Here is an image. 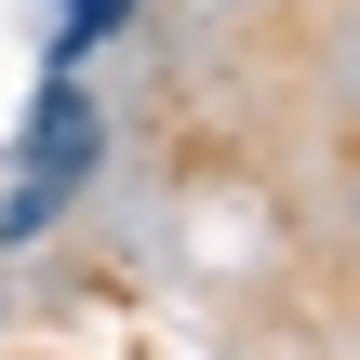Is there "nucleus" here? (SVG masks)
Masks as SVG:
<instances>
[{
	"mask_svg": "<svg viewBox=\"0 0 360 360\" xmlns=\"http://www.w3.org/2000/svg\"><path fill=\"white\" fill-rule=\"evenodd\" d=\"M94 160H107V107H94L80 67H53L27 94V147H13V187H0V240L27 254L40 227H67V200L94 187Z\"/></svg>",
	"mask_w": 360,
	"mask_h": 360,
	"instance_id": "f257e3e1",
	"label": "nucleus"
},
{
	"mask_svg": "<svg viewBox=\"0 0 360 360\" xmlns=\"http://www.w3.org/2000/svg\"><path fill=\"white\" fill-rule=\"evenodd\" d=\"M120 13H134V0H67V40H53V67H80V53H94Z\"/></svg>",
	"mask_w": 360,
	"mask_h": 360,
	"instance_id": "f03ea898",
	"label": "nucleus"
}]
</instances>
